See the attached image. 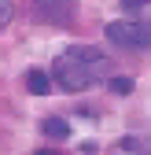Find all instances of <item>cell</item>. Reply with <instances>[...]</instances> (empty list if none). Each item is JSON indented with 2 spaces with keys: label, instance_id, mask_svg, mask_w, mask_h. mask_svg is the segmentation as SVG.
I'll return each instance as SVG.
<instances>
[{
  "label": "cell",
  "instance_id": "cell-1",
  "mask_svg": "<svg viewBox=\"0 0 151 155\" xmlns=\"http://www.w3.org/2000/svg\"><path fill=\"white\" fill-rule=\"evenodd\" d=\"M107 55L96 48V45H70L55 55L52 63V78L63 92H81V89H92L107 74Z\"/></svg>",
  "mask_w": 151,
  "mask_h": 155
},
{
  "label": "cell",
  "instance_id": "cell-2",
  "mask_svg": "<svg viewBox=\"0 0 151 155\" xmlns=\"http://www.w3.org/2000/svg\"><path fill=\"white\" fill-rule=\"evenodd\" d=\"M103 37L118 48H151V22L144 18H114L103 26Z\"/></svg>",
  "mask_w": 151,
  "mask_h": 155
},
{
  "label": "cell",
  "instance_id": "cell-3",
  "mask_svg": "<svg viewBox=\"0 0 151 155\" xmlns=\"http://www.w3.org/2000/svg\"><path fill=\"white\" fill-rule=\"evenodd\" d=\"M33 15L44 18V22H52V26H70L74 4L70 0H33Z\"/></svg>",
  "mask_w": 151,
  "mask_h": 155
},
{
  "label": "cell",
  "instance_id": "cell-4",
  "mask_svg": "<svg viewBox=\"0 0 151 155\" xmlns=\"http://www.w3.org/2000/svg\"><path fill=\"white\" fill-rule=\"evenodd\" d=\"M22 81H26V89H30L33 96H48V92H52V85H55V78H48L44 70H26Z\"/></svg>",
  "mask_w": 151,
  "mask_h": 155
},
{
  "label": "cell",
  "instance_id": "cell-5",
  "mask_svg": "<svg viewBox=\"0 0 151 155\" xmlns=\"http://www.w3.org/2000/svg\"><path fill=\"white\" fill-rule=\"evenodd\" d=\"M41 133L52 137V140H66V137H70V122H66V118H44V122H41Z\"/></svg>",
  "mask_w": 151,
  "mask_h": 155
},
{
  "label": "cell",
  "instance_id": "cell-6",
  "mask_svg": "<svg viewBox=\"0 0 151 155\" xmlns=\"http://www.w3.org/2000/svg\"><path fill=\"white\" fill-rule=\"evenodd\" d=\"M107 89L114 92V96H129V92H133V78H125V74H114V78L107 81Z\"/></svg>",
  "mask_w": 151,
  "mask_h": 155
},
{
  "label": "cell",
  "instance_id": "cell-7",
  "mask_svg": "<svg viewBox=\"0 0 151 155\" xmlns=\"http://www.w3.org/2000/svg\"><path fill=\"white\" fill-rule=\"evenodd\" d=\"M11 15H15V4H11V0H0V30L11 22Z\"/></svg>",
  "mask_w": 151,
  "mask_h": 155
},
{
  "label": "cell",
  "instance_id": "cell-8",
  "mask_svg": "<svg viewBox=\"0 0 151 155\" xmlns=\"http://www.w3.org/2000/svg\"><path fill=\"white\" fill-rule=\"evenodd\" d=\"M147 4H151V0H122L125 11H140V8H147Z\"/></svg>",
  "mask_w": 151,
  "mask_h": 155
},
{
  "label": "cell",
  "instance_id": "cell-9",
  "mask_svg": "<svg viewBox=\"0 0 151 155\" xmlns=\"http://www.w3.org/2000/svg\"><path fill=\"white\" fill-rule=\"evenodd\" d=\"M37 155H59V151H55V148H41V151H37Z\"/></svg>",
  "mask_w": 151,
  "mask_h": 155
}]
</instances>
